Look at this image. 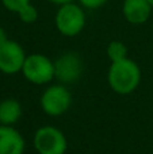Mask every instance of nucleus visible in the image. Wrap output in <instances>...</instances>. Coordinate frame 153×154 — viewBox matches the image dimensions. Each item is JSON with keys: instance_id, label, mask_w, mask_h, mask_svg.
<instances>
[{"instance_id": "nucleus-3", "label": "nucleus", "mask_w": 153, "mask_h": 154, "mask_svg": "<svg viewBox=\"0 0 153 154\" xmlns=\"http://www.w3.org/2000/svg\"><path fill=\"white\" fill-rule=\"evenodd\" d=\"M72 104V95L64 84L49 85L39 97L41 109L48 116L58 118L67 114Z\"/></svg>"}, {"instance_id": "nucleus-14", "label": "nucleus", "mask_w": 153, "mask_h": 154, "mask_svg": "<svg viewBox=\"0 0 153 154\" xmlns=\"http://www.w3.org/2000/svg\"><path fill=\"white\" fill-rule=\"evenodd\" d=\"M79 2L87 10H96V8L105 5L108 0H79Z\"/></svg>"}, {"instance_id": "nucleus-8", "label": "nucleus", "mask_w": 153, "mask_h": 154, "mask_svg": "<svg viewBox=\"0 0 153 154\" xmlns=\"http://www.w3.org/2000/svg\"><path fill=\"white\" fill-rule=\"evenodd\" d=\"M26 141L14 126L0 125V154H24Z\"/></svg>"}, {"instance_id": "nucleus-15", "label": "nucleus", "mask_w": 153, "mask_h": 154, "mask_svg": "<svg viewBox=\"0 0 153 154\" xmlns=\"http://www.w3.org/2000/svg\"><path fill=\"white\" fill-rule=\"evenodd\" d=\"M8 41V37H7V32H5V30L3 29V27H0V46L4 45L5 42Z\"/></svg>"}, {"instance_id": "nucleus-11", "label": "nucleus", "mask_w": 153, "mask_h": 154, "mask_svg": "<svg viewBox=\"0 0 153 154\" xmlns=\"http://www.w3.org/2000/svg\"><path fill=\"white\" fill-rule=\"evenodd\" d=\"M127 46L125 45L121 41H111L108 43L106 53L107 57L111 62H117V61H122V60L127 58Z\"/></svg>"}, {"instance_id": "nucleus-5", "label": "nucleus", "mask_w": 153, "mask_h": 154, "mask_svg": "<svg viewBox=\"0 0 153 154\" xmlns=\"http://www.w3.org/2000/svg\"><path fill=\"white\" fill-rule=\"evenodd\" d=\"M33 145L38 154H65L68 149L65 134L54 126H41L37 128Z\"/></svg>"}, {"instance_id": "nucleus-6", "label": "nucleus", "mask_w": 153, "mask_h": 154, "mask_svg": "<svg viewBox=\"0 0 153 154\" xmlns=\"http://www.w3.org/2000/svg\"><path fill=\"white\" fill-rule=\"evenodd\" d=\"M83 60L75 51H67L54 61V76L61 84H72L81 77Z\"/></svg>"}, {"instance_id": "nucleus-4", "label": "nucleus", "mask_w": 153, "mask_h": 154, "mask_svg": "<svg viewBox=\"0 0 153 154\" xmlns=\"http://www.w3.org/2000/svg\"><path fill=\"white\" fill-rule=\"evenodd\" d=\"M22 75L34 85H45L52 82L54 76V61L41 53H34L26 57L22 68Z\"/></svg>"}, {"instance_id": "nucleus-7", "label": "nucleus", "mask_w": 153, "mask_h": 154, "mask_svg": "<svg viewBox=\"0 0 153 154\" xmlns=\"http://www.w3.org/2000/svg\"><path fill=\"white\" fill-rule=\"evenodd\" d=\"M26 57L23 48L18 42L8 39L0 46V72L4 75H16L22 72Z\"/></svg>"}, {"instance_id": "nucleus-1", "label": "nucleus", "mask_w": 153, "mask_h": 154, "mask_svg": "<svg viewBox=\"0 0 153 154\" xmlns=\"http://www.w3.org/2000/svg\"><path fill=\"white\" fill-rule=\"evenodd\" d=\"M107 81L115 93L126 96L133 93L141 84V69L132 58L111 62L107 72Z\"/></svg>"}, {"instance_id": "nucleus-9", "label": "nucleus", "mask_w": 153, "mask_h": 154, "mask_svg": "<svg viewBox=\"0 0 153 154\" xmlns=\"http://www.w3.org/2000/svg\"><path fill=\"white\" fill-rule=\"evenodd\" d=\"M152 8L148 0H123L122 12L129 23L142 24L151 18Z\"/></svg>"}, {"instance_id": "nucleus-17", "label": "nucleus", "mask_w": 153, "mask_h": 154, "mask_svg": "<svg viewBox=\"0 0 153 154\" xmlns=\"http://www.w3.org/2000/svg\"><path fill=\"white\" fill-rule=\"evenodd\" d=\"M148 2H149V3H151V5H152V7H153V0H148Z\"/></svg>"}, {"instance_id": "nucleus-13", "label": "nucleus", "mask_w": 153, "mask_h": 154, "mask_svg": "<svg viewBox=\"0 0 153 154\" xmlns=\"http://www.w3.org/2000/svg\"><path fill=\"white\" fill-rule=\"evenodd\" d=\"M2 3L8 11L18 14L24 5L30 4V0H2Z\"/></svg>"}, {"instance_id": "nucleus-2", "label": "nucleus", "mask_w": 153, "mask_h": 154, "mask_svg": "<svg viewBox=\"0 0 153 154\" xmlns=\"http://www.w3.org/2000/svg\"><path fill=\"white\" fill-rule=\"evenodd\" d=\"M86 12L80 5L67 3L57 10L54 23L58 32L64 37H76L86 27Z\"/></svg>"}, {"instance_id": "nucleus-16", "label": "nucleus", "mask_w": 153, "mask_h": 154, "mask_svg": "<svg viewBox=\"0 0 153 154\" xmlns=\"http://www.w3.org/2000/svg\"><path fill=\"white\" fill-rule=\"evenodd\" d=\"M48 2L57 4V5H62V4H67V3H72L73 0H48Z\"/></svg>"}, {"instance_id": "nucleus-12", "label": "nucleus", "mask_w": 153, "mask_h": 154, "mask_svg": "<svg viewBox=\"0 0 153 154\" xmlns=\"http://www.w3.org/2000/svg\"><path fill=\"white\" fill-rule=\"evenodd\" d=\"M18 16L23 23L26 24H31V23H35L38 20V10L34 7V5L30 3V4L24 5L20 11L18 12Z\"/></svg>"}, {"instance_id": "nucleus-10", "label": "nucleus", "mask_w": 153, "mask_h": 154, "mask_svg": "<svg viewBox=\"0 0 153 154\" xmlns=\"http://www.w3.org/2000/svg\"><path fill=\"white\" fill-rule=\"evenodd\" d=\"M23 115V108L19 100L14 97L3 99L0 101V125L15 126Z\"/></svg>"}]
</instances>
